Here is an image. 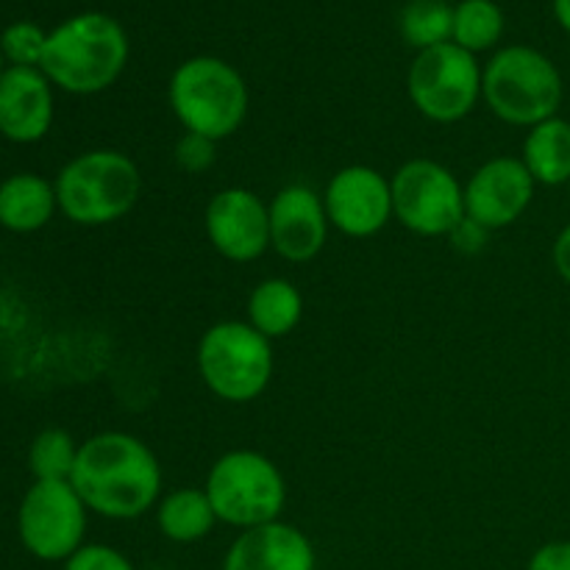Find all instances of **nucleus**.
<instances>
[{"instance_id": "nucleus-12", "label": "nucleus", "mask_w": 570, "mask_h": 570, "mask_svg": "<svg viewBox=\"0 0 570 570\" xmlns=\"http://www.w3.org/2000/svg\"><path fill=\"white\" fill-rule=\"evenodd\" d=\"M204 226L212 248L237 265L256 262L271 248V212L254 189L228 187L212 195Z\"/></svg>"}, {"instance_id": "nucleus-21", "label": "nucleus", "mask_w": 570, "mask_h": 570, "mask_svg": "<svg viewBox=\"0 0 570 570\" xmlns=\"http://www.w3.org/2000/svg\"><path fill=\"white\" fill-rule=\"evenodd\" d=\"M401 33L417 50L438 48L454 37V9L445 0H410L401 11Z\"/></svg>"}, {"instance_id": "nucleus-17", "label": "nucleus", "mask_w": 570, "mask_h": 570, "mask_svg": "<svg viewBox=\"0 0 570 570\" xmlns=\"http://www.w3.org/2000/svg\"><path fill=\"white\" fill-rule=\"evenodd\" d=\"M56 209V187L37 173H17L0 184V226L9 232H39Z\"/></svg>"}, {"instance_id": "nucleus-22", "label": "nucleus", "mask_w": 570, "mask_h": 570, "mask_svg": "<svg viewBox=\"0 0 570 570\" xmlns=\"http://www.w3.org/2000/svg\"><path fill=\"white\" fill-rule=\"evenodd\" d=\"M504 33V14L493 0H462L454 9V42L468 53L493 48Z\"/></svg>"}, {"instance_id": "nucleus-18", "label": "nucleus", "mask_w": 570, "mask_h": 570, "mask_svg": "<svg viewBox=\"0 0 570 570\" xmlns=\"http://www.w3.org/2000/svg\"><path fill=\"white\" fill-rule=\"evenodd\" d=\"M217 515L206 490L178 488L156 504V527L170 543L189 546L209 538Z\"/></svg>"}, {"instance_id": "nucleus-7", "label": "nucleus", "mask_w": 570, "mask_h": 570, "mask_svg": "<svg viewBox=\"0 0 570 570\" xmlns=\"http://www.w3.org/2000/svg\"><path fill=\"white\" fill-rule=\"evenodd\" d=\"M200 379L215 399L248 404L273 379V345L248 321H220L206 328L195 354Z\"/></svg>"}, {"instance_id": "nucleus-20", "label": "nucleus", "mask_w": 570, "mask_h": 570, "mask_svg": "<svg viewBox=\"0 0 570 570\" xmlns=\"http://www.w3.org/2000/svg\"><path fill=\"white\" fill-rule=\"evenodd\" d=\"M304 317V295L287 278H265L250 289L248 323L273 343L295 332Z\"/></svg>"}, {"instance_id": "nucleus-24", "label": "nucleus", "mask_w": 570, "mask_h": 570, "mask_svg": "<svg viewBox=\"0 0 570 570\" xmlns=\"http://www.w3.org/2000/svg\"><path fill=\"white\" fill-rule=\"evenodd\" d=\"M48 33L33 22H14L0 37V53L11 61V67H39L42 65Z\"/></svg>"}, {"instance_id": "nucleus-11", "label": "nucleus", "mask_w": 570, "mask_h": 570, "mask_svg": "<svg viewBox=\"0 0 570 570\" xmlns=\"http://www.w3.org/2000/svg\"><path fill=\"white\" fill-rule=\"evenodd\" d=\"M328 223L354 239L376 237L393 220V187L376 167L348 165L337 170L323 193Z\"/></svg>"}, {"instance_id": "nucleus-26", "label": "nucleus", "mask_w": 570, "mask_h": 570, "mask_svg": "<svg viewBox=\"0 0 570 570\" xmlns=\"http://www.w3.org/2000/svg\"><path fill=\"white\" fill-rule=\"evenodd\" d=\"M215 148V139L184 131L176 142V165L181 167L184 173H206L217 159Z\"/></svg>"}, {"instance_id": "nucleus-4", "label": "nucleus", "mask_w": 570, "mask_h": 570, "mask_svg": "<svg viewBox=\"0 0 570 570\" xmlns=\"http://www.w3.org/2000/svg\"><path fill=\"white\" fill-rule=\"evenodd\" d=\"M170 109L184 131L223 142L243 128L248 117V87L228 61L195 56L173 72Z\"/></svg>"}, {"instance_id": "nucleus-32", "label": "nucleus", "mask_w": 570, "mask_h": 570, "mask_svg": "<svg viewBox=\"0 0 570 570\" xmlns=\"http://www.w3.org/2000/svg\"><path fill=\"white\" fill-rule=\"evenodd\" d=\"M568 187H570V181H568Z\"/></svg>"}, {"instance_id": "nucleus-14", "label": "nucleus", "mask_w": 570, "mask_h": 570, "mask_svg": "<svg viewBox=\"0 0 570 570\" xmlns=\"http://www.w3.org/2000/svg\"><path fill=\"white\" fill-rule=\"evenodd\" d=\"M271 212V248L293 265L315 259L328 243V223L323 195L306 184H287L267 204Z\"/></svg>"}, {"instance_id": "nucleus-25", "label": "nucleus", "mask_w": 570, "mask_h": 570, "mask_svg": "<svg viewBox=\"0 0 570 570\" xmlns=\"http://www.w3.org/2000/svg\"><path fill=\"white\" fill-rule=\"evenodd\" d=\"M65 570H137L122 551L111 549L104 543H83L70 560L65 562Z\"/></svg>"}, {"instance_id": "nucleus-9", "label": "nucleus", "mask_w": 570, "mask_h": 570, "mask_svg": "<svg viewBox=\"0 0 570 570\" xmlns=\"http://www.w3.org/2000/svg\"><path fill=\"white\" fill-rule=\"evenodd\" d=\"M390 187L395 220L417 237H449L465 217V187L434 159H410Z\"/></svg>"}, {"instance_id": "nucleus-10", "label": "nucleus", "mask_w": 570, "mask_h": 570, "mask_svg": "<svg viewBox=\"0 0 570 570\" xmlns=\"http://www.w3.org/2000/svg\"><path fill=\"white\" fill-rule=\"evenodd\" d=\"M87 504L70 482H33L17 512L20 543L42 562H67L83 546Z\"/></svg>"}, {"instance_id": "nucleus-16", "label": "nucleus", "mask_w": 570, "mask_h": 570, "mask_svg": "<svg viewBox=\"0 0 570 570\" xmlns=\"http://www.w3.org/2000/svg\"><path fill=\"white\" fill-rule=\"evenodd\" d=\"M53 122V92L39 67H9L0 76V134L11 142H39Z\"/></svg>"}, {"instance_id": "nucleus-3", "label": "nucleus", "mask_w": 570, "mask_h": 570, "mask_svg": "<svg viewBox=\"0 0 570 570\" xmlns=\"http://www.w3.org/2000/svg\"><path fill=\"white\" fill-rule=\"evenodd\" d=\"M56 200L76 226L122 220L142 195V173L122 150H87L67 161L56 178Z\"/></svg>"}, {"instance_id": "nucleus-13", "label": "nucleus", "mask_w": 570, "mask_h": 570, "mask_svg": "<svg viewBox=\"0 0 570 570\" xmlns=\"http://www.w3.org/2000/svg\"><path fill=\"white\" fill-rule=\"evenodd\" d=\"M534 178L521 159L495 156L473 170L465 184V217L488 232L512 226L532 206Z\"/></svg>"}, {"instance_id": "nucleus-19", "label": "nucleus", "mask_w": 570, "mask_h": 570, "mask_svg": "<svg viewBox=\"0 0 570 570\" xmlns=\"http://www.w3.org/2000/svg\"><path fill=\"white\" fill-rule=\"evenodd\" d=\"M521 161L532 173L534 184L560 187L570 181V122L562 117L538 122L523 139Z\"/></svg>"}, {"instance_id": "nucleus-2", "label": "nucleus", "mask_w": 570, "mask_h": 570, "mask_svg": "<svg viewBox=\"0 0 570 570\" xmlns=\"http://www.w3.org/2000/svg\"><path fill=\"white\" fill-rule=\"evenodd\" d=\"M128 61V37L109 14L70 17L48 33L39 70L50 83L72 95H95L120 78Z\"/></svg>"}, {"instance_id": "nucleus-15", "label": "nucleus", "mask_w": 570, "mask_h": 570, "mask_svg": "<svg viewBox=\"0 0 570 570\" xmlns=\"http://www.w3.org/2000/svg\"><path fill=\"white\" fill-rule=\"evenodd\" d=\"M317 554L309 534L284 521L245 529L228 546L220 570H315Z\"/></svg>"}, {"instance_id": "nucleus-23", "label": "nucleus", "mask_w": 570, "mask_h": 570, "mask_svg": "<svg viewBox=\"0 0 570 570\" xmlns=\"http://www.w3.org/2000/svg\"><path fill=\"white\" fill-rule=\"evenodd\" d=\"M76 440L65 429H45L33 438L28 451V468L37 482H70L78 460Z\"/></svg>"}, {"instance_id": "nucleus-30", "label": "nucleus", "mask_w": 570, "mask_h": 570, "mask_svg": "<svg viewBox=\"0 0 570 570\" xmlns=\"http://www.w3.org/2000/svg\"><path fill=\"white\" fill-rule=\"evenodd\" d=\"M554 14L560 26L570 33V0H554Z\"/></svg>"}, {"instance_id": "nucleus-8", "label": "nucleus", "mask_w": 570, "mask_h": 570, "mask_svg": "<svg viewBox=\"0 0 570 570\" xmlns=\"http://www.w3.org/2000/svg\"><path fill=\"white\" fill-rule=\"evenodd\" d=\"M482 67L456 42L421 50L410 67V100L426 120L460 122L482 98Z\"/></svg>"}, {"instance_id": "nucleus-28", "label": "nucleus", "mask_w": 570, "mask_h": 570, "mask_svg": "<svg viewBox=\"0 0 570 570\" xmlns=\"http://www.w3.org/2000/svg\"><path fill=\"white\" fill-rule=\"evenodd\" d=\"M488 234H490L488 228L473 223L471 217H462L460 226H456L449 237L456 250H462V254H476V250H482L484 243H488Z\"/></svg>"}, {"instance_id": "nucleus-29", "label": "nucleus", "mask_w": 570, "mask_h": 570, "mask_svg": "<svg viewBox=\"0 0 570 570\" xmlns=\"http://www.w3.org/2000/svg\"><path fill=\"white\" fill-rule=\"evenodd\" d=\"M551 256H554V267L557 273H560L562 282L570 284V223L562 228L560 237L554 239V250H551Z\"/></svg>"}, {"instance_id": "nucleus-5", "label": "nucleus", "mask_w": 570, "mask_h": 570, "mask_svg": "<svg viewBox=\"0 0 570 570\" xmlns=\"http://www.w3.org/2000/svg\"><path fill=\"white\" fill-rule=\"evenodd\" d=\"M204 490L217 521L239 532L282 521L287 507V479L282 468L250 449H234L217 456L206 473Z\"/></svg>"}, {"instance_id": "nucleus-27", "label": "nucleus", "mask_w": 570, "mask_h": 570, "mask_svg": "<svg viewBox=\"0 0 570 570\" xmlns=\"http://www.w3.org/2000/svg\"><path fill=\"white\" fill-rule=\"evenodd\" d=\"M527 570H570V540H554L540 546Z\"/></svg>"}, {"instance_id": "nucleus-6", "label": "nucleus", "mask_w": 570, "mask_h": 570, "mask_svg": "<svg viewBox=\"0 0 570 570\" xmlns=\"http://www.w3.org/2000/svg\"><path fill=\"white\" fill-rule=\"evenodd\" d=\"M482 98L510 126L532 128L557 117L562 76L549 56L527 45L499 50L482 72Z\"/></svg>"}, {"instance_id": "nucleus-1", "label": "nucleus", "mask_w": 570, "mask_h": 570, "mask_svg": "<svg viewBox=\"0 0 570 570\" xmlns=\"http://www.w3.org/2000/svg\"><path fill=\"white\" fill-rule=\"evenodd\" d=\"M70 484L95 515L137 521L159 504L161 465L134 434L100 432L78 449Z\"/></svg>"}, {"instance_id": "nucleus-31", "label": "nucleus", "mask_w": 570, "mask_h": 570, "mask_svg": "<svg viewBox=\"0 0 570 570\" xmlns=\"http://www.w3.org/2000/svg\"><path fill=\"white\" fill-rule=\"evenodd\" d=\"M0 76H3V53H0Z\"/></svg>"}]
</instances>
